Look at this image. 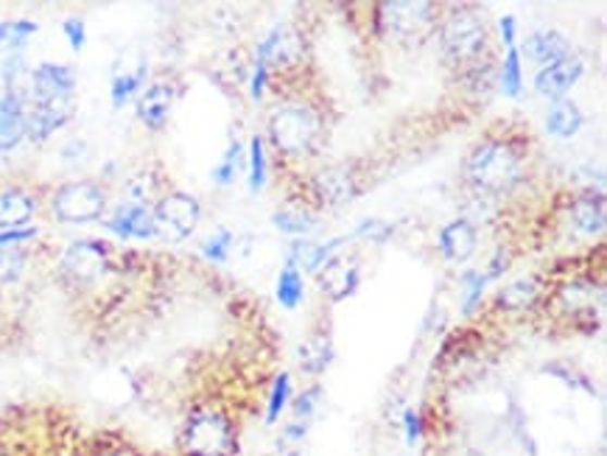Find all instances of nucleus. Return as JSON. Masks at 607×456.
<instances>
[{"mask_svg": "<svg viewBox=\"0 0 607 456\" xmlns=\"http://www.w3.org/2000/svg\"><path fill=\"white\" fill-rule=\"evenodd\" d=\"M320 400H322V386H308L306 392H300V395H297V398H294V404H292L297 420H302V423H306L313 411H317Z\"/></svg>", "mask_w": 607, "mask_h": 456, "instance_id": "obj_41", "label": "nucleus"}, {"mask_svg": "<svg viewBox=\"0 0 607 456\" xmlns=\"http://www.w3.org/2000/svg\"><path fill=\"white\" fill-rule=\"evenodd\" d=\"M174 87L165 82H157L137 96V118L144 121L146 130H163L174 107Z\"/></svg>", "mask_w": 607, "mask_h": 456, "instance_id": "obj_18", "label": "nucleus"}, {"mask_svg": "<svg viewBox=\"0 0 607 456\" xmlns=\"http://www.w3.org/2000/svg\"><path fill=\"white\" fill-rule=\"evenodd\" d=\"M267 76H269V65L263 62V59L255 57L252 73H249V96H252V101H261L263 98V90H267Z\"/></svg>", "mask_w": 607, "mask_h": 456, "instance_id": "obj_43", "label": "nucleus"}, {"mask_svg": "<svg viewBox=\"0 0 607 456\" xmlns=\"http://www.w3.org/2000/svg\"><path fill=\"white\" fill-rule=\"evenodd\" d=\"M498 28H501V42L507 48L516 46V37H518V23L512 14H504L501 23H498Z\"/></svg>", "mask_w": 607, "mask_h": 456, "instance_id": "obj_48", "label": "nucleus"}, {"mask_svg": "<svg viewBox=\"0 0 607 456\" xmlns=\"http://www.w3.org/2000/svg\"><path fill=\"white\" fill-rule=\"evenodd\" d=\"M104 227L110 230L117 238H151L154 235V222H151V210L146 205H117L110 213V219L104 222Z\"/></svg>", "mask_w": 607, "mask_h": 456, "instance_id": "obj_16", "label": "nucleus"}, {"mask_svg": "<svg viewBox=\"0 0 607 456\" xmlns=\"http://www.w3.org/2000/svg\"><path fill=\"white\" fill-rule=\"evenodd\" d=\"M317 281H320V288L325 292V297L331 303H342L347 297L356 294L361 281V269L359 263L347 258V255H333L327 258L325 263L317 272Z\"/></svg>", "mask_w": 607, "mask_h": 456, "instance_id": "obj_11", "label": "nucleus"}, {"mask_svg": "<svg viewBox=\"0 0 607 456\" xmlns=\"http://www.w3.org/2000/svg\"><path fill=\"white\" fill-rule=\"evenodd\" d=\"M546 372L548 375H555V379H560L562 384L571 386V390H585L587 395H596V386L591 384L580 370H568V367L562 365H546Z\"/></svg>", "mask_w": 607, "mask_h": 456, "instance_id": "obj_39", "label": "nucleus"}, {"mask_svg": "<svg viewBox=\"0 0 607 456\" xmlns=\"http://www.w3.org/2000/svg\"><path fill=\"white\" fill-rule=\"evenodd\" d=\"M439 252L445 255V261L462 263L468 261L470 255L476 252V227L468 219H454L439 230L437 238Z\"/></svg>", "mask_w": 607, "mask_h": 456, "instance_id": "obj_20", "label": "nucleus"}, {"mask_svg": "<svg viewBox=\"0 0 607 456\" xmlns=\"http://www.w3.org/2000/svg\"><path fill=\"white\" fill-rule=\"evenodd\" d=\"M149 196H151L149 174L135 176V180H132V183H129V202L146 205V208H149Z\"/></svg>", "mask_w": 607, "mask_h": 456, "instance_id": "obj_45", "label": "nucleus"}, {"mask_svg": "<svg viewBox=\"0 0 607 456\" xmlns=\"http://www.w3.org/2000/svg\"><path fill=\"white\" fill-rule=\"evenodd\" d=\"M541 297V283L535 278H521V281H512L496 294V308L501 311H523V308H532Z\"/></svg>", "mask_w": 607, "mask_h": 456, "instance_id": "obj_26", "label": "nucleus"}, {"mask_svg": "<svg viewBox=\"0 0 607 456\" xmlns=\"http://www.w3.org/2000/svg\"><path fill=\"white\" fill-rule=\"evenodd\" d=\"M464 176L479 194H507L521 183V155L504 140L479 144L464 160Z\"/></svg>", "mask_w": 607, "mask_h": 456, "instance_id": "obj_1", "label": "nucleus"}, {"mask_svg": "<svg viewBox=\"0 0 607 456\" xmlns=\"http://www.w3.org/2000/svg\"><path fill=\"white\" fill-rule=\"evenodd\" d=\"M484 286H487V278H484V272L470 269V272L462 274V292H464L462 313H464V317H470V313L479 308V303H482Z\"/></svg>", "mask_w": 607, "mask_h": 456, "instance_id": "obj_34", "label": "nucleus"}, {"mask_svg": "<svg viewBox=\"0 0 607 456\" xmlns=\"http://www.w3.org/2000/svg\"><path fill=\"white\" fill-rule=\"evenodd\" d=\"M306 431H308V426L302 423V420H297V423H288L286 429H283V437H281V443H277V445L297 443V440L306 437Z\"/></svg>", "mask_w": 607, "mask_h": 456, "instance_id": "obj_49", "label": "nucleus"}, {"mask_svg": "<svg viewBox=\"0 0 607 456\" xmlns=\"http://www.w3.org/2000/svg\"><path fill=\"white\" fill-rule=\"evenodd\" d=\"M241 169H244V146L238 144V137H235L233 144L227 146V151H224L222 160H219V165H213V171H210V180H213L215 185L227 188V185H233L235 180H238V171Z\"/></svg>", "mask_w": 607, "mask_h": 456, "instance_id": "obj_30", "label": "nucleus"}, {"mask_svg": "<svg viewBox=\"0 0 607 456\" xmlns=\"http://www.w3.org/2000/svg\"><path fill=\"white\" fill-rule=\"evenodd\" d=\"M582 71H585V65H582L580 57H562L560 62H552V65L541 67L535 76V90L541 93V96H548V98H562L566 96L571 87L577 85L582 78Z\"/></svg>", "mask_w": 607, "mask_h": 456, "instance_id": "obj_15", "label": "nucleus"}, {"mask_svg": "<svg viewBox=\"0 0 607 456\" xmlns=\"http://www.w3.org/2000/svg\"><path fill=\"white\" fill-rule=\"evenodd\" d=\"M37 235V227H17V230H0V249L20 247V244L32 242Z\"/></svg>", "mask_w": 607, "mask_h": 456, "instance_id": "obj_44", "label": "nucleus"}, {"mask_svg": "<svg viewBox=\"0 0 607 456\" xmlns=\"http://www.w3.org/2000/svg\"><path fill=\"white\" fill-rule=\"evenodd\" d=\"M62 32H65V39H67V46L73 48V51H85V46H87V26H85V20L82 17H67L65 23H62Z\"/></svg>", "mask_w": 607, "mask_h": 456, "instance_id": "obj_42", "label": "nucleus"}, {"mask_svg": "<svg viewBox=\"0 0 607 456\" xmlns=\"http://www.w3.org/2000/svg\"><path fill=\"white\" fill-rule=\"evenodd\" d=\"M76 90V76L67 65L59 62H42L32 71V90L26 101H67Z\"/></svg>", "mask_w": 607, "mask_h": 456, "instance_id": "obj_9", "label": "nucleus"}, {"mask_svg": "<svg viewBox=\"0 0 607 456\" xmlns=\"http://www.w3.org/2000/svg\"><path fill=\"white\" fill-rule=\"evenodd\" d=\"M585 124V115H582L580 104H577L574 98H555L552 107L546 112V132L548 135L560 137V140H568V137H574L577 132L582 130Z\"/></svg>", "mask_w": 607, "mask_h": 456, "instance_id": "obj_23", "label": "nucleus"}, {"mask_svg": "<svg viewBox=\"0 0 607 456\" xmlns=\"http://www.w3.org/2000/svg\"><path fill=\"white\" fill-rule=\"evenodd\" d=\"M26 104L23 90L0 96V155H9L26 140Z\"/></svg>", "mask_w": 607, "mask_h": 456, "instance_id": "obj_12", "label": "nucleus"}, {"mask_svg": "<svg viewBox=\"0 0 607 456\" xmlns=\"http://www.w3.org/2000/svg\"><path fill=\"white\" fill-rule=\"evenodd\" d=\"M571 227L580 235H596L605 230L607 213H605V194L602 190L587 188L571 202Z\"/></svg>", "mask_w": 607, "mask_h": 456, "instance_id": "obj_19", "label": "nucleus"}, {"mask_svg": "<svg viewBox=\"0 0 607 456\" xmlns=\"http://www.w3.org/2000/svg\"><path fill=\"white\" fill-rule=\"evenodd\" d=\"M395 233V227H392L389 222H384V219H364V222H359V227L352 230V238H370V242H386L389 235Z\"/></svg>", "mask_w": 607, "mask_h": 456, "instance_id": "obj_40", "label": "nucleus"}, {"mask_svg": "<svg viewBox=\"0 0 607 456\" xmlns=\"http://www.w3.org/2000/svg\"><path fill=\"white\" fill-rule=\"evenodd\" d=\"M146 73H149V65L140 62L135 71L115 73V76H112L110 98H112V107H115V110H121V107L129 104L132 98L140 96V90H144V85H146Z\"/></svg>", "mask_w": 607, "mask_h": 456, "instance_id": "obj_28", "label": "nucleus"}, {"mask_svg": "<svg viewBox=\"0 0 607 456\" xmlns=\"http://www.w3.org/2000/svg\"><path fill=\"white\" fill-rule=\"evenodd\" d=\"M179 445L185 456H230L235 451V429L227 415L202 409L188 418Z\"/></svg>", "mask_w": 607, "mask_h": 456, "instance_id": "obj_4", "label": "nucleus"}, {"mask_svg": "<svg viewBox=\"0 0 607 456\" xmlns=\"http://www.w3.org/2000/svg\"><path fill=\"white\" fill-rule=\"evenodd\" d=\"M62 157L71 160V163H78V160H85L87 157V146L82 144V140H73V144H67L65 149H62Z\"/></svg>", "mask_w": 607, "mask_h": 456, "instance_id": "obj_50", "label": "nucleus"}, {"mask_svg": "<svg viewBox=\"0 0 607 456\" xmlns=\"http://www.w3.org/2000/svg\"><path fill=\"white\" fill-rule=\"evenodd\" d=\"M404 429H406V443L414 445L420 440V415L414 409L404 411Z\"/></svg>", "mask_w": 607, "mask_h": 456, "instance_id": "obj_47", "label": "nucleus"}, {"mask_svg": "<svg viewBox=\"0 0 607 456\" xmlns=\"http://www.w3.org/2000/svg\"><path fill=\"white\" fill-rule=\"evenodd\" d=\"M267 185V149H263V137H249V190L261 194Z\"/></svg>", "mask_w": 607, "mask_h": 456, "instance_id": "obj_32", "label": "nucleus"}, {"mask_svg": "<svg viewBox=\"0 0 607 456\" xmlns=\"http://www.w3.org/2000/svg\"><path fill=\"white\" fill-rule=\"evenodd\" d=\"M439 46L445 57L457 65L476 62L487 48V23L473 9H454L439 26Z\"/></svg>", "mask_w": 607, "mask_h": 456, "instance_id": "obj_3", "label": "nucleus"}, {"mask_svg": "<svg viewBox=\"0 0 607 456\" xmlns=\"http://www.w3.org/2000/svg\"><path fill=\"white\" fill-rule=\"evenodd\" d=\"M39 32V26L34 23V20H9V53L12 51H23V46H26L28 39L34 37V34Z\"/></svg>", "mask_w": 607, "mask_h": 456, "instance_id": "obj_37", "label": "nucleus"}, {"mask_svg": "<svg viewBox=\"0 0 607 456\" xmlns=\"http://www.w3.org/2000/svg\"><path fill=\"white\" fill-rule=\"evenodd\" d=\"M434 7L431 3H384L381 7V20H384L386 32L395 39L414 42L423 39L434 26Z\"/></svg>", "mask_w": 607, "mask_h": 456, "instance_id": "obj_8", "label": "nucleus"}, {"mask_svg": "<svg viewBox=\"0 0 607 456\" xmlns=\"http://www.w3.org/2000/svg\"><path fill=\"white\" fill-rule=\"evenodd\" d=\"M37 213L34 196L23 188H7L0 194V230L28 227Z\"/></svg>", "mask_w": 607, "mask_h": 456, "instance_id": "obj_22", "label": "nucleus"}, {"mask_svg": "<svg viewBox=\"0 0 607 456\" xmlns=\"http://www.w3.org/2000/svg\"><path fill=\"white\" fill-rule=\"evenodd\" d=\"M51 210L65 224L98 222L107 210V194L92 180H73L53 194Z\"/></svg>", "mask_w": 607, "mask_h": 456, "instance_id": "obj_5", "label": "nucleus"}, {"mask_svg": "<svg viewBox=\"0 0 607 456\" xmlns=\"http://www.w3.org/2000/svg\"><path fill=\"white\" fill-rule=\"evenodd\" d=\"M286 456H300V454H297V451H292V454H286Z\"/></svg>", "mask_w": 607, "mask_h": 456, "instance_id": "obj_53", "label": "nucleus"}, {"mask_svg": "<svg viewBox=\"0 0 607 456\" xmlns=\"http://www.w3.org/2000/svg\"><path fill=\"white\" fill-rule=\"evenodd\" d=\"M272 224L281 230V233L302 238V235H308L320 224V219H317V213H313L311 208H306V205H286V208L274 210Z\"/></svg>", "mask_w": 607, "mask_h": 456, "instance_id": "obj_27", "label": "nucleus"}, {"mask_svg": "<svg viewBox=\"0 0 607 456\" xmlns=\"http://www.w3.org/2000/svg\"><path fill=\"white\" fill-rule=\"evenodd\" d=\"M107 269H110L107 247L101 242H92V238H78L62 252V274L78 286H90V283L101 281Z\"/></svg>", "mask_w": 607, "mask_h": 456, "instance_id": "obj_7", "label": "nucleus"}, {"mask_svg": "<svg viewBox=\"0 0 607 456\" xmlns=\"http://www.w3.org/2000/svg\"><path fill=\"white\" fill-rule=\"evenodd\" d=\"M107 456H132V454H126V451H115V454H107Z\"/></svg>", "mask_w": 607, "mask_h": 456, "instance_id": "obj_52", "label": "nucleus"}, {"mask_svg": "<svg viewBox=\"0 0 607 456\" xmlns=\"http://www.w3.org/2000/svg\"><path fill=\"white\" fill-rule=\"evenodd\" d=\"M523 53H527L532 62H541L543 67L552 65V62H560L562 57L571 53L568 39L560 32H537L523 42Z\"/></svg>", "mask_w": 607, "mask_h": 456, "instance_id": "obj_24", "label": "nucleus"}, {"mask_svg": "<svg viewBox=\"0 0 607 456\" xmlns=\"http://www.w3.org/2000/svg\"><path fill=\"white\" fill-rule=\"evenodd\" d=\"M507 269H509V252L498 249V252L490 258V267H487V272H484V278H487V281H498Z\"/></svg>", "mask_w": 607, "mask_h": 456, "instance_id": "obj_46", "label": "nucleus"}, {"mask_svg": "<svg viewBox=\"0 0 607 456\" xmlns=\"http://www.w3.org/2000/svg\"><path fill=\"white\" fill-rule=\"evenodd\" d=\"M292 400V375L288 372H281L277 379H274L272 392H269V406H267V423H277L286 409V404Z\"/></svg>", "mask_w": 607, "mask_h": 456, "instance_id": "obj_33", "label": "nucleus"}, {"mask_svg": "<svg viewBox=\"0 0 607 456\" xmlns=\"http://www.w3.org/2000/svg\"><path fill=\"white\" fill-rule=\"evenodd\" d=\"M498 85H501L504 96L518 98L523 90V67H521V51L518 46L507 48V57H504L501 73H498Z\"/></svg>", "mask_w": 607, "mask_h": 456, "instance_id": "obj_31", "label": "nucleus"}, {"mask_svg": "<svg viewBox=\"0 0 607 456\" xmlns=\"http://www.w3.org/2000/svg\"><path fill=\"white\" fill-rule=\"evenodd\" d=\"M255 57L263 59L269 67H288L302 59V39L300 34L288 26H274L267 37L261 39V46L255 51Z\"/></svg>", "mask_w": 607, "mask_h": 456, "instance_id": "obj_14", "label": "nucleus"}, {"mask_svg": "<svg viewBox=\"0 0 607 456\" xmlns=\"http://www.w3.org/2000/svg\"><path fill=\"white\" fill-rule=\"evenodd\" d=\"M274 294H277V303H281L283 308H288V311L300 306L302 297H306V281H302L300 269H294L292 263H286V267L281 269V274H277Z\"/></svg>", "mask_w": 607, "mask_h": 456, "instance_id": "obj_29", "label": "nucleus"}, {"mask_svg": "<svg viewBox=\"0 0 607 456\" xmlns=\"http://www.w3.org/2000/svg\"><path fill=\"white\" fill-rule=\"evenodd\" d=\"M9 42V23H0V48H7Z\"/></svg>", "mask_w": 607, "mask_h": 456, "instance_id": "obj_51", "label": "nucleus"}, {"mask_svg": "<svg viewBox=\"0 0 607 456\" xmlns=\"http://www.w3.org/2000/svg\"><path fill=\"white\" fill-rule=\"evenodd\" d=\"M297 361H300L302 372H308V375H320V372H325L333 361L331 336L322 331L311 333V336L300 345V350H297Z\"/></svg>", "mask_w": 607, "mask_h": 456, "instance_id": "obj_25", "label": "nucleus"}, {"mask_svg": "<svg viewBox=\"0 0 607 456\" xmlns=\"http://www.w3.org/2000/svg\"><path fill=\"white\" fill-rule=\"evenodd\" d=\"M320 135L322 121L311 107L288 104L274 110L272 118H269V137H272L274 149L283 151V155H311Z\"/></svg>", "mask_w": 607, "mask_h": 456, "instance_id": "obj_2", "label": "nucleus"}, {"mask_svg": "<svg viewBox=\"0 0 607 456\" xmlns=\"http://www.w3.org/2000/svg\"><path fill=\"white\" fill-rule=\"evenodd\" d=\"M23 73H26V59H23V51H12L7 57V62H3V71H0V76H3V87L7 90L3 93H17V82L23 78Z\"/></svg>", "mask_w": 607, "mask_h": 456, "instance_id": "obj_38", "label": "nucleus"}, {"mask_svg": "<svg viewBox=\"0 0 607 456\" xmlns=\"http://www.w3.org/2000/svg\"><path fill=\"white\" fill-rule=\"evenodd\" d=\"M605 292H602L599 283H594L591 278H571L560 286L557 292V303H560L566 311H571L574 317H582V313H594V308L599 306Z\"/></svg>", "mask_w": 607, "mask_h": 456, "instance_id": "obj_21", "label": "nucleus"}, {"mask_svg": "<svg viewBox=\"0 0 607 456\" xmlns=\"http://www.w3.org/2000/svg\"><path fill=\"white\" fill-rule=\"evenodd\" d=\"M347 242H352V235H339V238H331L325 244L311 242V238H294L292 247H288V263L300 272H320L322 263L333 258V252L345 247Z\"/></svg>", "mask_w": 607, "mask_h": 456, "instance_id": "obj_17", "label": "nucleus"}, {"mask_svg": "<svg viewBox=\"0 0 607 456\" xmlns=\"http://www.w3.org/2000/svg\"><path fill=\"white\" fill-rule=\"evenodd\" d=\"M313 194L325 205H345L359 196V176L350 165H327L313 176Z\"/></svg>", "mask_w": 607, "mask_h": 456, "instance_id": "obj_13", "label": "nucleus"}, {"mask_svg": "<svg viewBox=\"0 0 607 456\" xmlns=\"http://www.w3.org/2000/svg\"><path fill=\"white\" fill-rule=\"evenodd\" d=\"M202 219V205L196 202L190 194L171 190L160 196L151 208V222H154V235L165 242H185Z\"/></svg>", "mask_w": 607, "mask_h": 456, "instance_id": "obj_6", "label": "nucleus"}, {"mask_svg": "<svg viewBox=\"0 0 607 456\" xmlns=\"http://www.w3.org/2000/svg\"><path fill=\"white\" fill-rule=\"evenodd\" d=\"M233 244H235V235L230 233V230H219V233H213L208 242L202 244V255L208 258V261L222 263L230 258V249H233Z\"/></svg>", "mask_w": 607, "mask_h": 456, "instance_id": "obj_36", "label": "nucleus"}, {"mask_svg": "<svg viewBox=\"0 0 607 456\" xmlns=\"http://www.w3.org/2000/svg\"><path fill=\"white\" fill-rule=\"evenodd\" d=\"M26 272V252L20 247L0 249V283H17Z\"/></svg>", "mask_w": 607, "mask_h": 456, "instance_id": "obj_35", "label": "nucleus"}, {"mask_svg": "<svg viewBox=\"0 0 607 456\" xmlns=\"http://www.w3.org/2000/svg\"><path fill=\"white\" fill-rule=\"evenodd\" d=\"M73 98L67 101H28L26 104V137L32 144H46L53 132L71 121Z\"/></svg>", "mask_w": 607, "mask_h": 456, "instance_id": "obj_10", "label": "nucleus"}]
</instances>
